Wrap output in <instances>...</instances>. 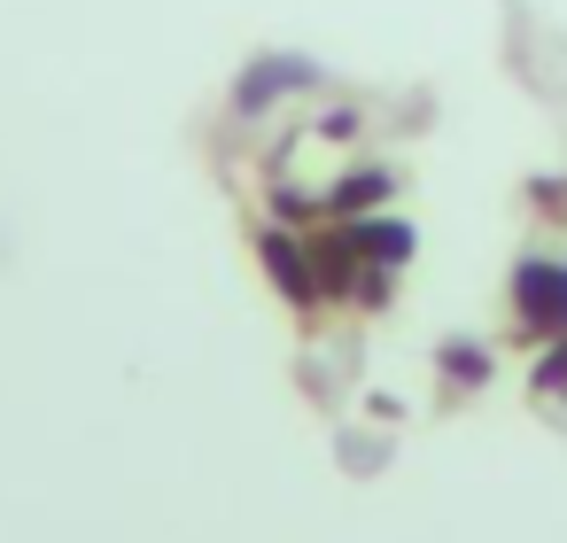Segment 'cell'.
<instances>
[{
  "instance_id": "1",
  "label": "cell",
  "mask_w": 567,
  "mask_h": 543,
  "mask_svg": "<svg viewBox=\"0 0 567 543\" xmlns=\"http://www.w3.org/2000/svg\"><path fill=\"white\" fill-rule=\"evenodd\" d=\"M505 319H513V342H559L567 334V257L559 249H520L513 272H505Z\"/></svg>"
},
{
  "instance_id": "2",
  "label": "cell",
  "mask_w": 567,
  "mask_h": 543,
  "mask_svg": "<svg viewBox=\"0 0 567 543\" xmlns=\"http://www.w3.org/2000/svg\"><path fill=\"white\" fill-rule=\"evenodd\" d=\"M257 264H265V280H272V295L296 311V319H319L327 303H319V272H311V233H296V226H257Z\"/></svg>"
},
{
  "instance_id": "3",
  "label": "cell",
  "mask_w": 567,
  "mask_h": 543,
  "mask_svg": "<svg viewBox=\"0 0 567 543\" xmlns=\"http://www.w3.org/2000/svg\"><path fill=\"white\" fill-rule=\"evenodd\" d=\"M311 272H319V303L327 311H358V280L373 272L365 257H358V241H350V226H311Z\"/></svg>"
},
{
  "instance_id": "4",
  "label": "cell",
  "mask_w": 567,
  "mask_h": 543,
  "mask_svg": "<svg viewBox=\"0 0 567 543\" xmlns=\"http://www.w3.org/2000/svg\"><path fill=\"white\" fill-rule=\"evenodd\" d=\"M311 86H319V71H311L303 55H257V63L234 79V109H241V117H265L272 102L311 94Z\"/></svg>"
},
{
  "instance_id": "5",
  "label": "cell",
  "mask_w": 567,
  "mask_h": 543,
  "mask_svg": "<svg viewBox=\"0 0 567 543\" xmlns=\"http://www.w3.org/2000/svg\"><path fill=\"white\" fill-rule=\"evenodd\" d=\"M319 202H327V218H373V210L396 202V171L389 164H350L342 179L319 187Z\"/></svg>"
},
{
  "instance_id": "6",
  "label": "cell",
  "mask_w": 567,
  "mask_h": 543,
  "mask_svg": "<svg viewBox=\"0 0 567 543\" xmlns=\"http://www.w3.org/2000/svg\"><path fill=\"white\" fill-rule=\"evenodd\" d=\"M334 226H350L358 257H365V264H381V272H404V264H412V249H420V233H412L396 210H373V218H334Z\"/></svg>"
},
{
  "instance_id": "7",
  "label": "cell",
  "mask_w": 567,
  "mask_h": 543,
  "mask_svg": "<svg viewBox=\"0 0 567 543\" xmlns=\"http://www.w3.org/2000/svg\"><path fill=\"white\" fill-rule=\"evenodd\" d=\"M435 373H443V388L474 396V388H489L497 357H489V342H466V334H451V342H435Z\"/></svg>"
},
{
  "instance_id": "8",
  "label": "cell",
  "mask_w": 567,
  "mask_h": 543,
  "mask_svg": "<svg viewBox=\"0 0 567 543\" xmlns=\"http://www.w3.org/2000/svg\"><path fill=\"white\" fill-rule=\"evenodd\" d=\"M265 210H272V226H296V233H311V226H327V202H319L311 187H288V179H272V195H265Z\"/></svg>"
},
{
  "instance_id": "9",
  "label": "cell",
  "mask_w": 567,
  "mask_h": 543,
  "mask_svg": "<svg viewBox=\"0 0 567 543\" xmlns=\"http://www.w3.org/2000/svg\"><path fill=\"white\" fill-rule=\"evenodd\" d=\"M528 396H544V404H559V396H567V334H559V342H536Z\"/></svg>"
},
{
  "instance_id": "10",
  "label": "cell",
  "mask_w": 567,
  "mask_h": 543,
  "mask_svg": "<svg viewBox=\"0 0 567 543\" xmlns=\"http://www.w3.org/2000/svg\"><path fill=\"white\" fill-rule=\"evenodd\" d=\"M528 195H536V218L567 226V179H528Z\"/></svg>"
},
{
  "instance_id": "11",
  "label": "cell",
  "mask_w": 567,
  "mask_h": 543,
  "mask_svg": "<svg viewBox=\"0 0 567 543\" xmlns=\"http://www.w3.org/2000/svg\"><path fill=\"white\" fill-rule=\"evenodd\" d=\"M358 133V109H334V117H319V140H350Z\"/></svg>"
}]
</instances>
